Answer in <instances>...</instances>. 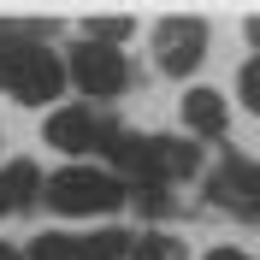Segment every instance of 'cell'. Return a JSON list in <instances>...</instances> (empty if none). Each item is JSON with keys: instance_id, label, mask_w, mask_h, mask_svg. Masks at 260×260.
Listing matches in <instances>:
<instances>
[{"instance_id": "277c9868", "label": "cell", "mask_w": 260, "mask_h": 260, "mask_svg": "<svg viewBox=\"0 0 260 260\" xmlns=\"http://www.w3.org/2000/svg\"><path fill=\"white\" fill-rule=\"evenodd\" d=\"M124 136L118 118L107 107H89V101H71V107H53L48 113V148L71 154L83 166V154H113V142Z\"/></svg>"}, {"instance_id": "7a4b0ae2", "label": "cell", "mask_w": 260, "mask_h": 260, "mask_svg": "<svg viewBox=\"0 0 260 260\" xmlns=\"http://www.w3.org/2000/svg\"><path fill=\"white\" fill-rule=\"evenodd\" d=\"M107 160H113V178H124L130 189H172V183L201 172V148H189L183 136H136V130H124Z\"/></svg>"}, {"instance_id": "7c38bea8", "label": "cell", "mask_w": 260, "mask_h": 260, "mask_svg": "<svg viewBox=\"0 0 260 260\" xmlns=\"http://www.w3.org/2000/svg\"><path fill=\"white\" fill-rule=\"evenodd\" d=\"M237 95H243V107L260 118V59H248L243 71H237Z\"/></svg>"}, {"instance_id": "8fae6325", "label": "cell", "mask_w": 260, "mask_h": 260, "mask_svg": "<svg viewBox=\"0 0 260 260\" xmlns=\"http://www.w3.org/2000/svg\"><path fill=\"white\" fill-rule=\"evenodd\" d=\"M130 260H183V243L166 237V231H142V237L130 243Z\"/></svg>"}, {"instance_id": "9a60e30c", "label": "cell", "mask_w": 260, "mask_h": 260, "mask_svg": "<svg viewBox=\"0 0 260 260\" xmlns=\"http://www.w3.org/2000/svg\"><path fill=\"white\" fill-rule=\"evenodd\" d=\"M207 260H248V254H243V248H213Z\"/></svg>"}, {"instance_id": "2e32d148", "label": "cell", "mask_w": 260, "mask_h": 260, "mask_svg": "<svg viewBox=\"0 0 260 260\" xmlns=\"http://www.w3.org/2000/svg\"><path fill=\"white\" fill-rule=\"evenodd\" d=\"M248 42H254V48H260V18H248Z\"/></svg>"}, {"instance_id": "5bb4252c", "label": "cell", "mask_w": 260, "mask_h": 260, "mask_svg": "<svg viewBox=\"0 0 260 260\" xmlns=\"http://www.w3.org/2000/svg\"><path fill=\"white\" fill-rule=\"evenodd\" d=\"M130 201H136L142 213H154V219H160V213H172V195H166V189H130Z\"/></svg>"}, {"instance_id": "8992f818", "label": "cell", "mask_w": 260, "mask_h": 260, "mask_svg": "<svg viewBox=\"0 0 260 260\" xmlns=\"http://www.w3.org/2000/svg\"><path fill=\"white\" fill-rule=\"evenodd\" d=\"M207 195H213V207L237 213V219H260V166L243 160V154H225L207 172Z\"/></svg>"}, {"instance_id": "4fadbf2b", "label": "cell", "mask_w": 260, "mask_h": 260, "mask_svg": "<svg viewBox=\"0 0 260 260\" xmlns=\"http://www.w3.org/2000/svg\"><path fill=\"white\" fill-rule=\"evenodd\" d=\"M130 36V18H89V42H107V48H118Z\"/></svg>"}, {"instance_id": "9c48e42d", "label": "cell", "mask_w": 260, "mask_h": 260, "mask_svg": "<svg viewBox=\"0 0 260 260\" xmlns=\"http://www.w3.org/2000/svg\"><path fill=\"white\" fill-rule=\"evenodd\" d=\"M183 124H189L195 136L219 142V136H225V124H231L225 95H219V89H189V95H183Z\"/></svg>"}, {"instance_id": "52a82bcc", "label": "cell", "mask_w": 260, "mask_h": 260, "mask_svg": "<svg viewBox=\"0 0 260 260\" xmlns=\"http://www.w3.org/2000/svg\"><path fill=\"white\" fill-rule=\"evenodd\" d=\"M154 59H160V71H172V77H189L195 65L207 59V24H201V18H160V30H154Z\"/></svg>"}, {"instance_id": "6da1fadb", "label": "cell", "mask_w": 260, "mask_h": 260, "mask_svg": "<svg viewBox=\"0 0 260 260\" xmlns=\"http://www.w3.org/2000/svg\"><path fill=\"white\" fill-rule=\"evenodd\" d=\"M48 24H0V89L24 107H42V101H59L65 59L53 48H42Z\"/></svg>"}, {"instance_id": "e0dca14e", "label": "cell", "mask_w": 260, "mask_h": 260, "mask_svg": "<svg viewBox=\"0 0 260 260\" xmlns=\"http://www.w3.org/2000/svg\"><path fill=\"white\" fill-rule=\"evenodd\" d=\"M0 260H24V254H18V248H12V243H0Z\"/></svg>"}, {"instance_id": "ba28073f", "label": "cell", "mask_w": 260, "mask_h": 260, "mask_svg": "<svg viewBox=\"0 0 260 260\" xmlns=\"http://www.w3.org/2000/svg\"><path fill=\"white\" fill-rule=\"evenodd\" d=\"M42 172H36L30 160H6L0 166V213H24L30 201H42Z\"/></svg>"}, {"instance_id": "30bf717a", "label": "cell", "mask_w": 260, "mask_h": 260, "mask_svg": "<svg viewBox=\"0 0 260 260\" xmlns=\"http://www.w3.org/2000/svg\"><path fill=\"white\" fill-rule=\"evenodd\" d=\"M24 260H89V248H83V237H71V231H42V237H30Z\"/></svg>"}, {"instance_id": "5b68a950", "label": "cell", "mask_w": 260, "mask_h": 260, "mask_svg": "<svg viewBox=\"0 0 260 260\" xmlns=\"http://www.w3.org/2000/svg\"><path fill=\"white\" fill-rule=\"evenodd\" d=\"M65 77L83 89L89 107H101V101H113V95L130 89V59L118 48H107V42H89L83 36L77 48H71V59H65Z\"/></svg>"}, {"instance_id": "3957f363", "label": "cell", "mask_w": 260, "mask_h": 260, "mask_svg": "<svg viewBox=\"0 0 260 260\" xmlns=\"http://www.w3.org/2000/svg\"><path fill=\"white\" fill-rule=\"evenodd\" d=\"M42 201L65 219H89V213H113L118 201H130V183L101 172V166H65L42 183Z\"/></svg>"}]
</instances>
